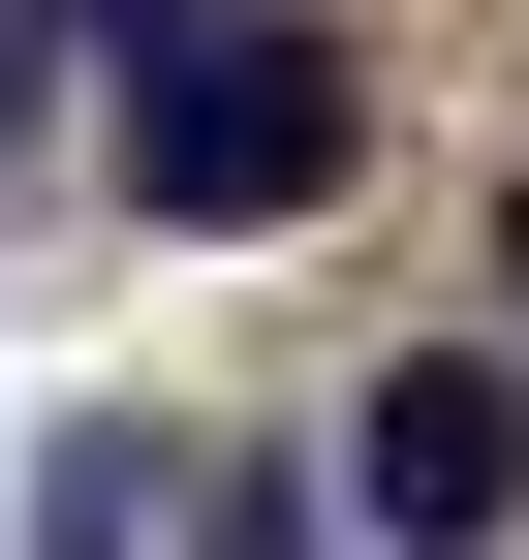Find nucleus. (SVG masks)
I'll return each instance as SVG.
<instances>
[{
  "mask_svg": "<svg viewBox=\"0 0 529 560\" xmlns=\"http://www.w3.org/2000/svg\"><path fill=\"white\" fill-rule=\"evenodd\" d=\"M343 156H374V94L311 62V0H156V32H125V219L249 249V219H311Z\"/></svg>",
  "mask_w": 529,
  "mask_h": 560,
  "instance_id": "f257e3e1",
  "label": "nucleus"
},
{
  "mask_svg": "<svg viewBox=\"0 0 529 560\" xmlns=\"http://www.w3.org/2000/svg\"><path fill=\"white\" fill-rule=\"evenodd\" d=\"M343 529L374 560H498L529 529V374H498V342H405V374L343 405Z\"/></svg>",
  "mask_w": 529,
  "mask_h": 560,
  "instance_id": "f03ea898",
  "label": "nucleus"
},
{
  "mask_svg": "<svg viewBox=\"0 0 529 560\" xmlns=\"http://www.w3.org/2000/svg\"><path fill=\"white\" fill-rule=\"evenodd\" d=\"M0 156H32V0H0Z\"/></svg>",
  "mask_w": 529,
  "mask_h": 560,
  "instance_id": "7ed1b4c3",
  "label": "nucleus"
},
{
  "mask_svg": "<svg viewBox=\"0 0 529 560\" xmlns=\"http://www.w3.org/2000/svg\"><path fill=\"white\" fill-rule=\"evenodd\" d=\"M498 312H529V187H498Z\"/></svg>",
  "mask_w": 529,
  "mask_h": 560,
  "instance_id": "20e7f679",
  "label": "nucleus"
}]
</instances>
